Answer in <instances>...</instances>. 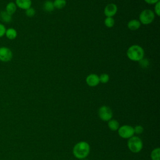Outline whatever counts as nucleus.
<instances>
[{
    "mask_svg": "<svg viewBox=\"0 0 160 160\" xmlns=\"http://www.w3.org/2000/svg\"><path fill=\"white\" fill-rule=\"evenodd\" d=\"M5 36L6 38L9 39V40H14L18 36V32L17 31L12 28H9L8 29H6V32H5Z\"/></svg>",
    "mask_w": 160,
    "mask_h": 160,
    "instance_id": "nucleus-11",
    "label": "nucleus"
},
{
    "mask_svg": "<svg viewBox=\"0 0 160 160\" xmlns=\"http://www.w3.org/2000/svg\"><path fill=\"white\" fill-rule=\"evenodd\" d=\"M118 11V7L114 3H109L106 5L104 9V14L106 17L114 16Z\"/></svg>",
    "mask_w": 160,
    "mask_h": 160,
    "instance_id": "nucleus-8",
    "label": "nucleus"
},
{
    "mask_svg": "<svg viewBox=\"0 0 160 160\" xmlns=\"http://www.w3.org/2000/svg\"><path fill=\"white\" fill-rule=\"evenodd\" d=\"M90 152V146L85 141H80L76 144L72 149V153L75 158L82 159L86 158Z\"/></svg>",
    "mask_w": 160,
    "mask_h": 160,
    "instance_id": "nucleus-1",
    "label": "nucleus"
},
{
    "mask_svg": "<svg viewBox=\"0 0 160 160\" xmlns=\"http://www.w3.org/2000/svg\"><path fill=\"white\" fill-rule=\"evenodd\" d=\"M14 2L17 8L23 10H26L31 8L32 4L31 0H15Z\"/></svg>",
    "mask_w": 160,
    "mask_h": 160,
    "instance_id": "nucleus-10",
    "label": "nucleus"
},
{
    "mask_svg": "<svg viewBox=\"0 0 160 160\" xmlns=\"http://www.w3.org/2000/svg\"><path fill=\"white\" fill-rule=\"evenodd\" d=\"M139 62V65L142 68H146L149 65V61L148 59L143 58L142 59H141Z\"/></svg>",
    "mask_w": 160,
    "mask_h": 160,
    "instance_id": "nucleus-21",
    "label": "nucleus"
},
{
    "mask_svg": "<svg viewBox=\"0 0 160 160\" xmlns=\"http://www.w3.org/2000/svg\"><path fill=\"white\" fill-rule=\"evenodd\" d=\"M128 147L131 152L138 153L142 150L143 143L140 138L136 136H133L128 139Z\"/></svg>",
    "mask_w": 160,
    "mask_h": 160,
    "instance_id": "nucleus-3",
    "label": "nucleus"
},
{
    "mask_svg": "<svg viewBox=\"0 0 160 160\" xmlns=\"http://www.w3.org/2000/svg\"><path fill=\"white\" fill-rule=\"evenodd\" d=\"M0 19L5 23H9L12 21V16L8 14L5 10L0 12Z\"/></svg>",
    "mask_w": 160,
    "mask_h": 160,
    "instance_id": "nucleus-14",
    "label": "nucleus"
},
{
    "mask_svg": "<svg viewBox=\"0 0 160 160\" xmlns=\"http://www.w3.org/2000/svg\"><path fill=\"white\" fill-rule=\"evenodd\" d=\"M13 54L11 49L6 46L0 47V61L8 62L12 60Z\"/></svg>",
    "mask_w": 160,
    "mask_h": 160,
    "instance_id": "nucleus-7",
    "label": "nucleus"
},
{
    "mask_svg": "<svg viewBox=\"0 0 160 160\" xmlns=\"http://www.w3.org/2000/svg\"><path fill=\"white\" fill-rule=\"evenodd\" d=\"M98 116L103 121H108L112 118V111L107 106H102L98 110Z\"/></svg>",
    "mask_w": 160,
    "mask_h": 160,
    "instance_id": "nucleus-6",
    "label": "nucleus"
},
{
    "mask_svg": "<svg viewBox=\"0 0 160 160\" xmlns=\"http://www.w3.org/2000/svg\"><path fill=\"white\" fill-rule=\"evenodd\" d=\"M43 9L44 11H46L47 12L52 11L54 9L53 2L50 0H48V1H45L43 4Z\"/></svg>",
    "mask_w": 160,
    "mask_h": 160,
    "instance_id": "nucleus-16",
    "label": "nucleus"
},
{
    "mask_svg": "<svg viewBox=\"0 0 160 160\" xmlns=\"http://www.w3.org/2000/svg\"><path fill=\"white\" fill-rule=\"evenodd\" d=\"M25 14H26V15L28 17H29V18H32V17H33V16L35 15L36 11H35V10H34V8H32L31 7V8H28V9L25 10Z\"/></svg>",
    "mask_w": 160,
    "mask_h": 160,
    "instance_id": "nucleus-22",
    "label": "nucleus"
},
{
    "mask_svg": "<svg viewBox=\"0 0 160 160\" xmlns=\"http://www.w3.org/2000/svg\"><path fill=\"white\" fill-rule=\"evenodd\" d=\"M6 31V28L5 26L3 24L0 23V38L5 35Z\"/></svg>",
    "mask_w": 160,
    "mask_h": 160,
    "instance_id": "nucleus-25",
    "label": "nucleus"
},
{
    "mask_svg": "<svg viewBox=\"0 0 160 160\" xmlns=\"http://www.w3.org/2000/svg\"><path fill=\"white\" fill-rule=\"evenodd\" d=\"M155 18L154 12L151 9H144L142 11L139 16V21L141 24L144 25H148L152 22Z\"/></svg>",
    "mask_w": 160,
    "mask_h": 160,
    "instance_id": "nucleus-4",
    "label": "nucleus"
},
{
    "mask_svg": "<svg viewBox=\"0 0 160 160\" xmlns=\"http://www.w3.org/2000/svg\"><path fill=\"white\" fill-rule=\"evenodd\" d=\"M141 26V23L139 20L131 19L128 22V28L131 31H136Z\"/></svg>",
    "mask_w": 160,
    "mask_h": 160,
    "instance_id": "nucleus-13",
    "label": "nucleus"
},
{
    "mask_svg": "<svg viewBox=\"0 0 160 160\" xmlns=\"http://www.w3.org/2000/svg\"><path fill=\"white\" fill-rule=\"evenodd\" d=\"M144 1L148 4H155L156 3L159 1V0H144Z\"/></svg>",
    "mask_w": 160,
    "mask_h": 160,
    "instance_id": "nucleus-26",
    "label": "nucleus"
},
{
    "mask_svg": "<svg viewBox=\"0 0 160 160\" xmlns=\"http://www.w3.org/2000/svg\"><path fill=\"white\" fill-rule=\"evenodd\" d=\"M108 128H109V129H111L112 131H118V129L120 127L119 122L116 119H110L109 121H108Z\"/></svg>",
    "mask_w": 160,
    "mask_h": 160,
    "instance_id": "nucleus-15",
    "label": "nucleus"
},
{
    "mask_svg": "<svg viewBox=\"0 0 160 160\" xmlns=\"http://www.w3.org/2000/svg\"><path fill=\"white\" fill-rule=\"evenodd\" d=\"M119 136L124 139H129L134 135V128L129 125H123L118 129Z\"/></svg>",
    "mask_w": 160,
    "mask_h": 160,
    "instance_id": "nucleus-5",
    "label": "nucleus"
},
{
    "mask_svg": "<svg viewBox=\"0 0 160 160\" xmlns=\"http://www.w3.org/2000/svg\"><path fill=\"white\" fill-rule=\"evenodd\" d=\"M126 55L132 61H139L144 58V50L141 46L134 44L128 48Z\"/></svg>",
    "mask_w": 160,
    "mask_h": 160,
    "instance_id": "nucleus-2",
    "label": "nucleus"
},
{
    "mask_svg": "<svg viewBox=\"0 0 160 160\" xmlns=\"http://www.w3.org/2000/svg\"><path fill=\"white\" fill-rule=\"evenodd\" d=\"M99 82L106 84L109 81V76L106 73H102L99 76Z\"/></svg>",
    "mask_w": 160,
    "mask_h": 160,
    "instance_id": "nucleus-20",
    "label": "nucleus"
},
{
    "mask_svg": "<svg viewBox=\"0 0 160 160\" xmlns=\"http://www.w3.org/2000/svg\"><path fill=\"white\" fill-rule=\"evenodd\" d=\"M86 82L89 86L95 87L99 83V76L96 74H90L86 77Z\"/></svg>",
    "mask_w": 160,
    "mask_h": 160,
    "instance_id": "nucleus-9",
    "label": "nucleus"
},
{
    "mask_svg": "<svg viewBox=\"0 0 160 160\" xmlns=\"http://www.w3.org/2000/svg\"><path fill=\"white\" fill-rule=\"evenodd\" d=\"M134 133L137 134H140L144 131V128L141 125H137L134 128Z\"/></svg>",
    "mask_w": 160,
    "mask_h": 160,
    "instance_id": "nucleus-23",
    "label": "nucleus"
},
{
    "mask_svg": "<svg viewBox=\"0 0 160 160\" xmlns=\"http://www.w3.org/2000/svg\"><path fill=\"white\" fill-rule=\"evenodd\" d=\"M151 158L152 160H160V149L156 148L154 149L151 153Z\"/></svg>",
    "mask_w": 160,
    "mask_h": 160,
    "instance_id": "nucleus-18",
    "label": "nucleus"
},
{
    "mask_svg": "<svg viewBox=\"0 0 160 160\" xmlns=\"http://www.w3.org/2000/svg\"><path fill=\"white\" fill-rule=\"evenodd\" d=\"M115 24L114 19L112 17H106L104 19V24L107 28H112Z\"/></svg>",
    "mask_w": 160,
    "mask_h": 160,
    "instance_id": "nucleus-19",
    "label": "nucleus"
},
{
    "mask_svg": "<svg viewBox=\"0 0 160 160\" xmlns=\"http://www.w3.org/2000/svg\"><path fill=\"white\" fill-rule=\"evenodd\" d=\"M17 6L15 4L14 2H12V1H11V2H9L6 6V8H5V11L8 13L10 15H12L14 14L16 10H17Z\"/></svg>",
    "mask_w": 160,
    "mask_h": 160,
    "instance_id": "nucleus-12",
    "label": "nucleus"
},
{
    "mask_svg": "<svg viewBox=\"0 0 160 160\" xmlns=\"http://www.w3.org/2000/svg\"><path fill=\"white\" fill-rule=\"evenodd\" d=\"M53 4L54 8L58 9H61L64 8L66 5V0H54L53 1Z\"/></svg>",
    "mask_w": 160,
    "mask_h": 160,
    "instance_id": "nucleus-17",
    "label": "nucleus"
},
{
    "mask_svg": "<svg viewBox=\"0 0 160 160\" xmlns=\"http://www.w3.org/2000/svg\"><path fill=\"white\" fill-rule=\"evenodd\" d=\"M154 14H156L158 16L160 15V2H158L154 4Z\"/></svg>",
    "mask_w": 160,
    "mask_h": 160,
    "instance_id": "nucleus-24",
    "label": "nucleus"
}]
</instances>
